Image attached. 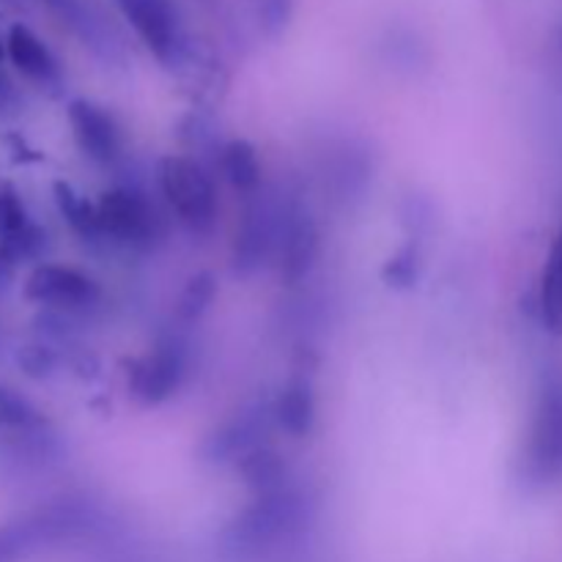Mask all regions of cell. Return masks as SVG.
<instances>
[{"mask_svg":"<svg viewBox=\"0 0 562 562\" xmlns=\"http://www.w3.org/2000/svg\"><path fill=\"white\" fill-rule=\"evenodd\" d=\"M269 417H274V412L267 409V406H250V409L231 417L228 423H223L217 431L206 437L201 448L203 461H209V464L236 461L239 464L247 453L263 448V434L269 431Z\"/></svg>","mask_w":562,"mask_h":562,"instance_id":"8fae6325","label":"cell"},{"mask_svg":"<svg viewBox=\"0 0 562 562\" xmlns=\"http://www.w3.org/2000/svg\"><path fill=\"white\" fill-rule=\"evenodd\" d=\"M99 296L102 291L86 272L60 263H42L25 280V300L55 311H88Z\"/></svg>","mask_w":562,"mask_h":562,"instance_id":"9c48e42d","label":"cell"},{"mask_svg":"<svg viewBox=\"0 0 562 562\" xmlns=\"http://www.w3.org/2000/svg\"><path fill=\"white\" fill-rule=\"evenodd\" d=\"M236 467H239V475L245 477V483L258 494V497L289 486V467H285L283 456L274 453L267 445L252 450V453H247Z\"/></svg>","mask_w":562,"mask_h":562,"instance_id":"2e32d148","label":"cell"},{"mask_svg":"<svg viewBox=\"0 0 562 562\" xmlns=\"http://www.w3.org/2000/svg\"><path fill=\"white\" fill-rule=\"evenodd\" d=\"M278 267L285 283H300L318 258V225L300 203L283 206V228L278 241Z\"/></svg>","mask_w":562,"mask_h":562,"instance_id":"30bf717a","label":"cell"},{"mask_svg":"<svg viewBox=\"0 0 562 562\" xmlns=\"http://www.w3.org/2000/svg\"><path fill=\"white\" fill-rule=\"evenodd\" d=\"M274 420L291 437H307L316 426V393L313 382L305 373H294L280 390L278 401L272 406Z\"/></svg>","mask_w":562,"mask_h":562,"instance_id":"5bb4252c","label":"cell"},{"mask_svg":"<svg viewBox=\"0 0 562 562\" xmlns=\"http://www.w3.org/2000/svg\"><path fill=\"white\" fill-rule=\"evenodd\" d=\"M220 168H223L225 179L231 181L234 190L241 195H256L261 190V162H258V151L252 143L247 140H228L220 151Z\"/></svg>","mask_w":562,"mask_h":562,"instance_id":"9a60e30c","label":"cell"},{"mask_svg":"<svg viewBox=\"0 0 562 562\" xmlns=\"http://www.w3.org/2000/svg\"><path fill=\"white\" fill-rule=\"evenodd\" d=\"M187 368H190V346H187V340L179 333L162 335L148 355L132 362V395L146 406L162 404L184 384Z\"/></svg>","mask_w":562,"mask_h":562,"instance_id":"5b68a950","label":"cell"},{"mask_svg":"<svg viewBox=\"0 0 562 562\" xmlns=\"http://www.w3.org/2000/svg\"><path fill=\"white\" fill-rule=\"evenodd\" d=\"M525 475L541 483L562 475V384H549L538 401L525 450Z\"/></svg>","mask_w":562,"mask_h":562,"instance_id":"52a82bcc","label":"cell"},{"mask_svg":"<svg viewBox=\"0 0 562 562\" xmlns=\"http://www.w3.org/2000/svg\"><path fill=\"white\" fill-rule=\"evenodd\" d=\"M5 55L16 71H22L27 80L36 82L44 91L58 93L64 86V71H60L58 60L31 27L11 25L9 38H5Z\"/></svg>","mask_w":562,"mask_h":562,"instance_id":"4fadbf2b","label":"cell"},{"mask_svg":"<svg viewBox=\"0 0 562 562\" xmlns=\"http://www.w3.org/2000/svg\"><path fill=\"white\" fill-rule=\"evenodd\" d=\"M420 269H423V256H420V245L417 239L406 241L382 269V278L390 289H412V285L420 280Z\"/></svg>","mask_w":562,"mask_h":562,"instance_id":"ffe728a7","label":"cell"},{"mask_svg":"<svg viewBox=\"0 0 562 562\" xmlns=\"http://www.w3.org/2000/svg\"><path fill=\"white\" fill-rule=\"evenodd\" d=\"M16 360H20L22 371H25L27 376H47L55 368L53 351L44 349V346H25V349L16 355Z\"/></svg>","mask_w":562,"mask_h":562,"instance_id":"cb8c5ba5","label":"cell"},{"mask_svg":"<svg viewBox=\"0 0 562 562\" xmlns=\"http://www.w3.org/2000/svg\"><path fill=\"white\" fill-rule=\"evenodd\" d=\"M53 192L55 203H58V212L64 214L66 225H69L82 241H102L97 203L86 201V198H82L75 187L66 184V181H55Z\"/></svg>","mask_w":562,"mask_h":562,"instance_id":"e0dca14e","label":"cell"},{"mask_svg":"<svg viewBox=\"0 0 562 562\" xmlns=\"http://www.w3.org/2000/svg\"><path fill=\"white\" fill-rule=\"evenodd\" d=\"M16 102H20V99H16V91L11 88V82L0 75V113H5L9 108H16Z\"/></svg>","mask_w":562,"mask_h":562,"instance_id":"484cf974","label":"cell"},{"mask_svg":"<svg viewBox=\"0 0 562 562\" xmlns=\"http://www.w3.org/2000/svg\"><path fill=\"white\" fill-rule=\"evenodd\" d=\"M16 258L11 256V250L9 247L3 245V241H0V285H5L11 280V274H14V267H16Z\"/></svg>","mask_w":562,"mask_h":562,"instance_id":"d4e9b609","label":"cell"},{"mask_svg":"<svg viewBox=\"0 0 562 562\" xmlns=\"http://www.w3.org/2000/svg\"><path fill=\"white\" fill-rule=\"evenodd\" d=\"M102 241L126 250H151L162 239V217L135 187H113L97 201Z\"/></svg>","mask_w":562,"mask_h":562,"instance_id":"3957f363","label":"cell"},{"mask_svg":"<svg viewBox=\"0 0 562 562\" xmlns=\"http://www.w3.org/2000/svg\"><path fill=\"white\" fill-rule=\"evenodd\" d=\"M214 296H217V283H214L212 274H195V278H190V283L184 285V291H181L179 305H176V318H179L181 324H195L198 318L209 311Z\"/></svg>","mask_w":562,"mask_h":562,"instance_id":"d6986e66","label":"cell"},{"mask_svg":"<svg viewBox=\"0 0 562 562\" xmlns=\"http://www.w3.org/2000/svg\"><path fill=\"white\" fill-rule=\"evenodd\" d=\"M47 5L99 60L104 64H124L126 47L121 33L104 14L97 0H38Z\"/></svg>","mask_w":562,"mask_h":562,"instance_id":"ba28073f","label":"cell"},{"mask_svg":"<svg viewBox=\"0 0 562 562\" xmlns=\"http://www.w3.org/2000/svg\"><path fill=\"white\" fill-rule=\"evenodd\" d=\"M38 423V412L9 387H0V428H27Z\"/></svg>","mask_w":562,"mask_h":562,"instance_id":"7402d4cb","label":"cell"},{"mask_svg":"<svg viewBox=\"0 0 562 562\" xmlns=\"http://www.w3.org/2000/svg\"><path fill=\"white\" fill-rule=\"evenodd\" d=\"M307 521V499L291 486L261 494L247 510H241L223 532V549L231 558H252L274 543L300 532Z\"/></svg>","mask_w":562,"mask_h":562,"instance_id":"6da1fadb","label":"cell"},{"mask_svg":"<svg viewBox=\"0 0 562 562\" xmlns=\"http://www.w3.org/2000/svg\"><path fill=\"white\" fill-rule=\"evenodd\" d=\"M258 5V22H261L267 36H280L289 27L291 11H294V0H256Z\"/></svg>","mask_w":562,"mask_h":562,"instance_id":"603a6c76","label":"cell"},{"mask_svg":"<svg viewBox=\"0 0 562 562\" xmlns=\"http://www.w3.org/2000/svg\"><path fill=\"white\" fill-rule=\"evenodd\" d=\"M5 55V47H3V42H0V58H3Z\"/></svg>","mask_w":562,"mask_h":562,"instance_id":"4316f807","label":"cell"},{"mask_svg":"<svg viewBox=\"0 0 562 562\" xmlns=\"http://www.w3.org/2000/svg\"><path fill=\"white\" fill-rule=\"evenodd\" d=\"M280 228H283V206L269 195H250L234 241V269L239 274H252L269 258L278 256Z\"/></svg>","mask_w":562,"mask_h":562,"instance_id":"8992f818","label":"cell"},{"mask_svg":"<svg viewBox=\"0 0 562 562\" xmlns=\"http://www.w3.org/2000/svg\"><path fill=\"white\" fill-rule=\"evenodd\" d=\"M115 5L165 69H181L190 60V33L176 0H115Z\"/></svg>","mask_w":562,"mask_h":562,"instance_id":"277c9868","label":"cell"},{"mask_svg":"<svg viewBox=\"0 0 562 562\" xmlns=\"http://www.w3.org/2000/svg\"><path fill=\"white\" fill-rule=\"evenodd\" d=\"M25 206L11 187H0V241H11L31 228Z\"/></svg>","mask_w":562,"mask_h":562,"instance_id":"44dd1931","label":"cell"},{"mask_svg":"<svg viewBox=\"0 0 562 562\" xmlns=\"http://www.w3.org/2000/svg\"><path fill=\"white\" fill-rule=\"evenodd\" d=\"M159 187L170 209L192 234H212L217 225V190L201 162L190 157H165L159 165Z\"/></svg>","mask_w":562,"mask_h":562,"instance_id":"7a4b0ae2","label":"cell"},{"mask_svg":"<svg viewBox=\"0 0 562 562\" xmlns=\"http://www.w3.org/2000/svg\"><path fill=\"white\" fill-rule=\"evenodd\" d=\"M541 318L552 335H562V228L552 241L541 278Z\"/></svg>","mask_w":562,"mask_h":562,"instance_id":"ac0fdd59","label":"cell"},{"mask_svg":"<svg viewBox=\"0 0 562 562\" xmlns=\"http://www.w3.org/2000/svg\"><path fill=\"white\" fill-rule=\"evenodd\" d=\"M77 148L99 165H113L121 157V130L113 113L91 99H75L66 110Z\"/></svg>","mask_w":562,"mask_h":562,"instance_id":"7c38bea8","label":"cell"}]
</instances>
